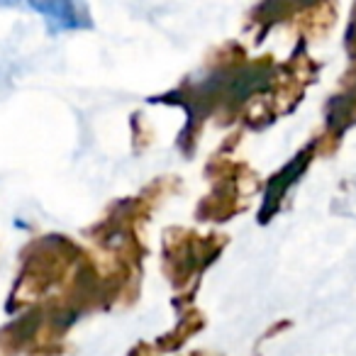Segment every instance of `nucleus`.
Returning <instances> with one entry per match:
<instances>
[{
    "mask_svg": "<svg viewBox=\"0 0 356 356\" xmlns=\"http://www.w3.org/2000/svg\"><path fill=\"white\" fill-rule=\"evenodd\" d=\"M27 6L40 13L54 32L81 30L90 22L83 0H27Z\"/></svg>",
    "mask_w": 356,
    "mask_h": 356,
    "instance_id": "obj_1",
    "label": "nucleus"
},
{
    "mask_svg": "<svg viewBox=\"0 0 356 356\" xmlns=\"http://www.w3.org/2000/svg\"><path fill=\"white\" fill-rule=\"evenodd\" d=\"M15 3H20V0H0V6H15Z\"/></svg>",
    "mask_w": 356,
    "mask_h": 356,
    "instance_id": "obj_2",
    "label": "nucleus"
}]
</instances>
